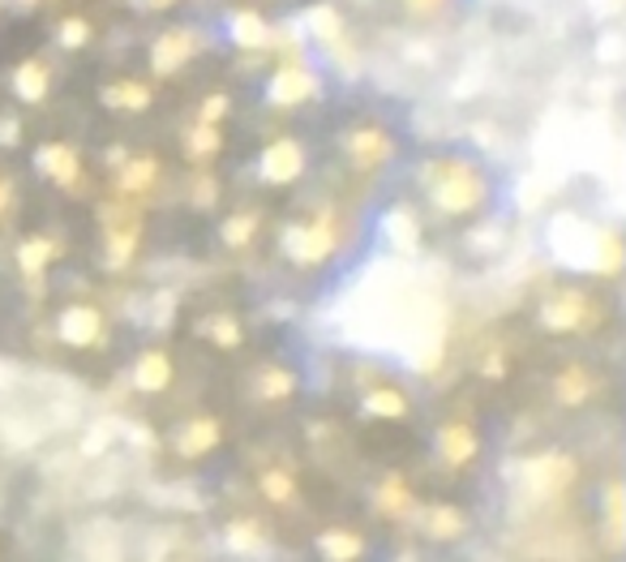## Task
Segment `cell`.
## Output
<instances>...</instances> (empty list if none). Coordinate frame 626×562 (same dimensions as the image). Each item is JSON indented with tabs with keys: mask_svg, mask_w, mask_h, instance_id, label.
Returning a JSON list of instances; mask_svg holds the SVG:
<instances>
[{
	"mask_svg": "<svg viewBox=\"0 0 626 562\" xmlns=\"http://www.w3.org/2000/svg\"><path fill=\"white\" fill-rule=\"evenodd\" d=\"M425 194L442 215H472L489 198V181L468 159H438L425 168Z\"/></svg>",
	"mask_w": 626,
	"mask_h": 562,
	"instance_id": "1",
	"label": "cell"
},
{
	"mask_svg": "<svg viewBox=\"0 0 626 562\" xmlns=\"http://www.w3.org/2000/svg\"><path fill=\"white\" fill-rule=\"evenodd\" d=\"M570 481H575V460H570L566 451L532 455V460H524V468H519V490L528 493L532 502H545V498L566 493Z\"/></svg>",
	"mask_w": 626,
	"mask_h": 562,
	"instance_id": "2",
	"label": "cell"
},
{
	"mask_svg": "<svg viewBox=\"0 0 626 562\" xmlns=\"http://www.w3.org/2000/svg\"><path fill=\"white\" fill-rule=\"evenodd\" d=\"M331 249H335V219H331V215H318V219H309V223L283 228V254H287L292 262H300V267L322 262Z\"/></svg>",
	"mask_w": 626,
	"mask_h": 562,
	"instance_id": "3",
	"label": "cell"
},
{
	"mask_svg": "<svg viewBox=\"0 0 626 562\" xmlns=\"http://www.w3.org/2000/svg\"><path fill=\"white\" fill-rule=\"evenodd\" d=\"M541 322H545V331L575 335V331L597 327V305H592V296H588V292H579V288H562V292H554V296L541 305Z\"/></svg>",
	"mask_w": 626,
	"mask_h": 562,
	"instance_id": "4",
	"label": "cell"
},
{
	"mask_svg": "<svg viewBox=\"0 0 626 562\" xmlns=\"http://www.w3.org/2000/svg\"><path fill=\"white\" fill-rule=\"evenodd\" d=\"M477 451H481V438H477V429L468 422H446L438 429V455L451 464V468H464V464H472L477 460Z\"/></svg>",
	"mask_w": 626,
	"mask_h": 562,
	"instance_id": "5",
	"label": "cell"
},
{
	"mask_svg": "<svg viewBox=\"0 0 626 562\" xmlns=\"http://www.w3.org/2000/svg\"><path fill=\"white\" fill-rule=\"evenodd\" d=\"M258 168H262V181H271V185H287V181H296V176H300V168H305V150H300L292 138H279L262 150V163H258Z\"/></svg>",
	"mask_w": 626,
	"mask_h": 562,
	"instance_id": "6",
	"label": "cell"
},
{
	"mask_svg": "<svg viewBox=\"0 0 626 562\" xmlns=\"http://www.w3.org/2000/svg\"><path fill=\"white\" fill-rule=\"evenodd\" d=\"M57 331H61V340H65L70 349H90V344L103 335V314H99L95 305H70V309L61 314Z\"/></svg>",
	"mask_w": 626,
	"mask_h": 562,
	"instance_id": "7",
	"label": "cell"
},
{
	"mask_svg": "<svg viewBox=\"0 0 626 562\" xmlns=\"http://www.w3.org/2000/svg\"><path fill=\"white\" fill-rule=\"evenodd\" d=\"M198 52V39H194V30H168V35H159L155 39V48H150V65L155 73H176L189 57Z\"/></svg>",
	"mask_w": 626,
	"mask_h": 562,
	"instance_id": "8",
	"label": "cell"
},
{
	"mask_svg": "<svg viewBox=\"0 0 626 562\" xmlns=\"http://www.w3.org/2000/svg\"><path fill=\"white\" fill-rule=\"evenodd\" d=\"M314 90H318V77L305 70V65H283V70L271 77V103H279V108L305 103Z\"/></svg>",
	"mask_w": 626,
	"mask_h": 562,
	"instance_id": "9",
	"label": "cell"
},
{
	"mask_svg": "<svg viewBox=\"0 0 626 562\" xmlns=\"http://www.w3.org/2000/svg\"><path fill=\"white\" fill-rule=\"evenodd\" d=\"M219 438H223V425L214 422V417H198V422L181 425V433H176V455L202 460L207 451L219 447Z\"/></svg>",
	"mask_w": 626,
	"mask_h": 562,
	"instance_id": "10",
	"label": "cell"
},
{
	"mask_svg": "<svg viewBox=\"0 0 626 562\" xmlns=\"http://www.w3.org/2000/svg\"><path fill=\"white\" fill-rule=\"evenodd\" d=\"M35 163H39V172H44V176H52L57 185H65V190L77 185V172H82V168H77V150H73V146H61V142L39 146Z\"/></svg>",
	"mask_w": 626,
	"mask_h": 562,
	"instance_id": "11",
	"label": "cell"
},
{
	"mask_svg": "<svg viewBox=\"0 0 626 562\" xmlns=\"http://www.w3.org/2000/svg\"><path fill=\"white\" fill-rule=\"evenodd\" d=\"M348 159L356 168H378V163H386L391 159V138L382 134V130H352L348 134Z\"/></svg>",
	"mask_w": 626,
	"mask_h": 562,
	"instance_id": "12",
	"label": "cell"
},
{
	"mask_svg": "<svg viewBox=\"0 0 626 562\" xmlns=\"http://www.w3.org/2000/svg\"><path fill=\"white\" fill-rule=\"evenodd\" d=\"M138 249V219L125 211L116 219H108V262L112 267H125Z\"/></svg>",
	"mask_w": 626,
	"mask_h": 562,
	"instance_id": "13",
	"label": "cell"
},
{
	"mask_svg": "<svg viewBox=\"0 0 626 562\" xmlns=\"http://www.w3.org/2000/svg\"><path fill=\"white\" fill-rule=\"evenodd\" d=\"M360 408H365L369 417L400 422V417H408V395H404V391H395V387H373V391H365Z\"/></svg>",
	"mask_w": 626,
	"mask_h": 562,
	"instance_id": "14",
	"label": "cell"
},
{
	"mask_svg": "<svg viewBox=\"0 0 626 562\" xmlns=\"http://www.w3.org/2000/svg\"><path fill=\"white\" fill-rule=\"evenodd\" d=\"M554 395L557 404H588L592 400V378H588V369H579V365H566V369H557L554 378Z\"/></svg>",
	"mask_w": 626,
	"mask_h": 562,
	"instance_id": "15",
	"label": "cell"
},
{
	"mask_svg": "<svg viewBox=\"0 0 626 562\" xmlns=\"http://www.w3.org/2000/svg\"><path fill=\"white\" fill-rule=\"evenodd\" d=\"M134 382H138V391H163L172 382V361L163 352H142L134 365Z\"/></svg>",
	"mask_w": 626,
	"mask_h": 562,
	"instance_id": "16",
	"label": "cell"
},
{
	"mask_svg": "<svg viewBox=\"0 0 626 562\" xmlns=\"http://www.w3.org/2000/svg\"><path fill=\"white\" fill-rule=\"evenodd\" d=\"M318 550H322V559L327 562H352L360 559V537L352 533V528H327L322 537H318Z\"/></svg>",
	"mask_w": 626,
	"mask_h": 562,
	"instance_id": "17",
	"label": "cell"
},
{
	"mask_svg": "<svg viewBox=\"0 0 626 562\" xmlns=\"http://www.w3.org/2000/svg\"><path fill=\"white\" fill-rule=\"evenodd\" d=\"M605 541L610 550H623L626 541V493L618 481L605 490Z\"/></svg>",
	"mask_w": 626,
	"mask_h": 562,
	"instance_id": "18",
	"label": "cell"
},
{
	"mask_svg": "<svg viewBox=\"0 0 626 562\" xmlns=\"http://www.w3.org/2000/svg\"><path fill=\"white\" fill-rule=\"evenodd\" d=\"M13 90H17L26 103H39V99L48 95V70H44V61L17 65V73H13Z\"/></svg>",
	"mask_w": 626,
	"mask_h": 562,
	"instance_id": "19",
	"label": "cell"
},
{
	"mask_svg": "<svg viewBox=\"0 0 626 562\" xmlns=\"http://www.w3.org/2000/svg\"><path fill=\"white\" fill-rule=\"evenodd\" d=\"M292 391H296V374H292V369H283V365L258 369V395H262V400L279 404V400H287Z\"/></svg>",
	"mask_w": 626,
	"mask_h": 562,
	"instance_id": "20",
	"label": "cell"
},
{
	"mask_svg": "<svg viewBox=\"0 0 626 562\" xmlns=\"http://www.w3.org/2000/svg\"><path fill=\"white\" fill-rule=\"evenodd\" d=\"M52 258H57V245H52L48 236H30V241L17 245V267H22L26 276H39Z\"/></svg>",
	"mask_w": 626,
	"mask_h": 562,
	"instance_id": "21",
	"label": "cell"
},
{
	"mask_svg": "<svg viewBox=\"0 0 626 562\" xmlns=\"http://www.w3.org/2000/svg\"><path fill=\"white\" fill-rule=\"evenodd\" d=\"M309 30L322 39V44H331V48H340V39H344V22H340V13L331 9V4H314L309 9Z\"/></svg>",
	"mask_w": 626,
	"mask_h": 562,
	"instance_id": "22",
	"label": "cell"
},
{
	"mask_svg": "<svg viewBox=\"0 0 626 562\" xmlns=\"http://www.w3.org/2000/svg\"><path fill=\"white\" fill-rule=\"evenodd\" d=\"M378 511H382V515H404V511H413V490H408L404 477H386V481L378 486Z\"/></svg>",
	"mask_w": 626,
	"mask_h": 562,
	"instance_id": "23",
	"label": "cell"
},
{
	"mask_svg": "<svg viewBox=\"0 0 626 562\" xmlns=\"http://www.w3.org/2000/svg\"><path fill=\"white\" fill-rule=\"evenodd\" d=\"M232 39H236L241 48H262V44L271 39V30H267V22H262L258 13H236V17H232Z\"/></svg>",
	"mask_w": 626,
	"mask_h": 562,
	"instance_id": "24",
	"label": "cell"
},
{
	"mask_svg": "<svg viewBox=\"0 0 626 562\" xmlns=\"http://www.w3.org/2000/svg\"><path fill=\"white\" fill-rule=\"evenodd\" d=\"M425 528H429V537H459L464 533V511H455V506H429L425 511Z\"/></svg>",
	"mask_w": 626,
	"mask_h": 562,
	"instance_id": "25",
	"label": "cell"
},
{
	"mask_svg": "<svg viewBox=\"0 0 626 562\" xmlns=\"http://www.w3.org/2000/svg\"><path fill=\"white\" fill-rule=\"evenodd\" d=\"M103 103H108V108H134V112H138V108L150 103V90H146L142 82H116V86L103 90Z\"/></svg>",
	"mask_w": 626,
	"mask_h": 562,
	"instance_id": "26",
	"label": "cell"
},
{
	"mask_svg": "<svg viewBox=\"0 0 626 562\" xmlns=\"http://www.w3.org/2000/svg\"><path fill=\"white\" fill-rule=\"evenodd\" d=\"M150 181H155V159H134V163H125V172H121V190H125V194L150 190Z\"/></svg>",
	"mask_w": 626,
	"mask_h": 562,
	"instance_id": "27",
	"label": "cell"
},
{
	"mask_svg": "<svg viewBox=\"0 0 626 562\" xmlns=\"http://www.w3.org/2000/svg\"><path fill=\"white\" fill-rule=\"evenodd\" d=\"M254 232H258V215L241 211L223 223V241H228V245H249V241H254Z\"/></svg>",
	"mask_w": 626,
	"mask_h": 562,
	"instance_id": "28",
	"label": "cell"
},
{
	"mask_svg": "<svg viewBox=\"0 0 626 562\" xmlns=\"http://www.w3.org/2000/svg\"><path fill=\"white\" fill-rule=\"evenodd\" d=\"M386 236H391L400 249H413V241H417V223H413V215L408 211L386 215Z\"/></svg>",
	"mask_w": 626,
	"mask_h": 562,
	"instance_id": "29",
	"label": "cell"
},
{
	"mask_svg": "<svg viewBox=\"0 0 626 562\" xmlns=\"http://www.w3.org/2000/svg\"><path fill=\"white\" fill-rule=\"evenodd\" d=\"M262 493H267L271 502H292V493H296V481H292L283 468H271V473H262Z\"/></svg>",
	"mask_w": 626,
	"mask_h": 562,
	"instance_id": "30",
	"label": "cell"
},
{
	"mask_svg": "<svg viewBox=\"0 0 626 562\" xmlns=\"http://www.w3.org/2000/svg\"><path fill=\"white\" fill-rule=\"evenodd\" d=\"M207 335L219 344V349H236V344H241V327H236V318H228V314L210 318Z\"/></svg>",
	"mask_w": 626,
	"mask_h": 562,
	"instance_id": "31",
	"label": "cell"
},
{
	"mask_svg": "<svg viewBox=\"0 0 626 562\" xmlns=\"http://www.w3.org/2000/svg\"><path fill=\"white\" fill-rule=\"evenodd\" d=\"M189 150H194L198 159L214 155V150H219V130H214V125H198V130L189 134Z\"/></svg>",
	"mask_w": 626,
	"mask_h": 562,
	"instance_id": "32",
	"label": "cell"
},
{
	"mask_svg": "<svg viewBox=\"0 0 626 562\" xmlns=\"http://www.w3.org/2000/svg\"><path fill=\"white\" fill-rule=\"evenodd\" d=\"M228 541H232V550H254V546H258V524L236 520V524L228 528Z\"/></svg>",
	"mask_w": 626,
	"mask_h": 562,
	"instance_id": "33",
	"label": "cell"
},
{
	"mask_svg": "<svg viewBox=\"0 0 626 562\" xmlns=\"http://www.w3.org/2000/svg\"><path fill=\"white\" fill-rule=\"evenodd\" d=\"M86 35H90V26H86L82 17L61 22V44H65V48H82V44H86Z\"/></svg>",
	"mask_w": 626,
	"mask_h": 562,
	"instance_id": "34",
	"label": "cell"
},
{
	"mask_svg": "<svg viewBox=\"0 0 626 562\" xmlns=\"http://www.w3.org/2000/svg\"><path fill=\"white\" fill-rule=\"evenodd\" d=\"M223 112H228V95H210L207 103H202V125H214Z\"/></svg>",
	"mask_w": 626,
	"mask_h": 562,
	"instance_id": "35",
	"label": "cell"
},
{
	"mask_svg": "<svg viewBox=\"0 0 626 562\" xmlns=\"http://www.w3.org/2000/svg\"><path fill=\"white\" fill-rule=\"evenodd\" d=\"M442 4H446V0H408V9H413L417 17H433Z\"/></svg>",
	"mask_w": 626,
	"mask_h": 562,
	"instance_id": "36",
	"label": "cell"
},
{
	"mask_svg": "<svg viewBox=\"0 0 626 562\" xmlns=\"http://www.w3.org/2000/svg\"><path fill=\"white\" fill-rule=\"evenodd\" d=\"M618 48H623V39H618V35H610V39L601 44V61H618Z\"/></svg>",
	"mask_w": 626,
	"mask_h": 562,
	"instance_id": "37",
	"label": "cell"
},
{
	"mask_svg": "<svg viewBox=\"0 0 626 562\" xmlns=\"http://www.w3.org/2000/svg\"><path fill=\"white\" fill-rule=\"evenodd\" d=\"M13 207V190H9V181H0V215Z\"/></svg>",
	"mask_w": 626,
	"mask_h": 562,
	"instance_id": "38",
	"label": "cell"
},
{
	"mask_svg": "<svg viewBox=\"0 0 626 562\" xmlns=\"http://www.w3.org/2000/svg\"><path fill=\"white\" fill-rule=\"evenodd\" d=\"M0 142H17V125H13V121L0 125Z\"/></svg>",
	"mask_w": 626,
	"mask_h": 562,
	"instance_id": "39",
	"label": "cell"
},
{
	"mask_svg": "<svg viewBox=\"0 0 626 562\" xmlns=\"http://www.w3.org/2000/svg\"><path fill=\"white\" fill-rule=\"evenodd\" d=\"M146 4H150V9H168L172 0H146Z\"/></svg>",
	"mask_w": 626,
	"mask_h": 562,
	"instance_id": "40",
	"label": "cell"
}]
</instances>
